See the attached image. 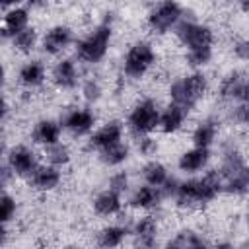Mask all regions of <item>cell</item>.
Listing matches in <instances>:
<instances>
[{
	"label": "cell",
	"instance_id": "2e32d148",
	"mask_svg": "<svg viewBox=\"0 0 249 249\" xmlns=\"http://www.w3.org/2000/svg\"><path fill=\"white\" fill-rule=\"evenodd\" d=\"M187 115H189L187 109H183V107H179V105H175V103H169V105L160 113V126H158V128H160L163 134H173V132H177V130L183 126Z\"/></svg>",
	"mask_w": 249,
	"mask_h": 249
},
{
	"label": "cell",
	"instance_id": "cb8c5ba5",
	"mask_svg": "<svg viewBox=\"0 0 249 249\" xmlns=\"http://www.w3.org/2000/svg\"><path fill=\"white\" fill-rule=\"evenodd\" d=\"M18 78H19V82L25 88H37V86H41L45 82V66H43V62H39V60L25 62L19 68Z\"/></svg>",
	"mask_w": 249,
	"mask_h": 249
},
{
	"label": "cell",
	"instance_id": "7402d4cb",
	"mask_svg": "<svg viewBox=\"0 0 249 249\" xmlns=\"http://www.w3.org/2000/svg\"><path fill=\"white\" fill-rule=\"evenodd\" d=\"M245 80H247V78H245L241 72H237V70L228 72V74L222 78V82H220V97H222V99H228V101L239 99Z\"/></svg>",
	"mask_w": 249,
	"mask_h": 249
},
{
	"label": "cell",
	"instance_id": "74e56055",
	"mask_svg": "<svg viewBox=\"0 0 249 249\" xmlns=\"http://www.w3.org/2000/svg\"><path fill=\"white\" fill-rule=\"evenodd\" d=\"M210 249H235L231 243H228V241H220V243H216V245H212Z\"/></svg>",
	"mask_w": 249,
	"mask_h": 249
},
{
	"label": "cell",
	"instance_id": "ab89813d",
	"mask_svg": "<svg viewBox=\"0 0 249 249\" xmlns=\"http://www.w3.org/2000/svg\"><path fill=\"white\" fill-rule=\"evenodd\" d=\"M235 249H249V239H245L243 243H239V245H237Z\"/></svg>",
	"mask_w": 249,
	"mask_h": 249
},
{
	"label": "cell",
	"instance_id": "484cf974",
	"mask_svg": "<svg viewBox=\"0 0 249 249\" xmlns=\"http://www.w3.org/2000/svg\"><path fill=\"white\" fill-rule=\"evenodd\" d=\"M224 191L230 195H245L249 191V165L224 179Z\"/></svg>",
	"mask_w": 249,
	"mask_h": 249
},
{
	"label": "cell",
	"instance_id": "e575fe53",
	"mask_svg": "<svg viewBox=\"0 0 249 249\" xmlns=\"http://www.w3.org/2000/svg\"><path fill=\"white\" fill-rule=\"evenodd\" d=\"M233 54L241 60H249V39H241L233 45Z\"/></svg>",
	"mask_w": 249,
	"mask_h": 249
},
{
	"label": "cell",
	"instance_id": "f546056e",
	"mask_svg": "<svg viewBox=\"0 0 249 249\" xmlns=\"http://www.w3.org/2000/svg\"><path fill=\"white\" fill-rule=\"evenodd\" d=\"M16 198L10 196L8 193L2 195V200H0V216H2V224L6 226L14 216H16Z\"/></svg>",
	"mask_w": 249,
	"mask_h": 249
},
{
	"label": "cell",
	"instance_id": "9a60e30c",
	"mask_svg": "<svg viewBox=\"0 0 249 249\" xmlns=\"http://www.w3.org/2000/svg\"><path fill=\"white\" fill-rule=\"evenodd\" d=\"M53 82L60 88V89H74L80 82L78 78V68L74 64V60L70 58H62L54 64L53 68Z\"/></svg>",
	"mask_w": 249,
	"mask_h": 249
},
{
	"label": "cell",
	"instance_id": "7c38bea8",
	"mask_svg": "<svg viewBox=\"0 0 249 249\" xmlns=\"http://www.w3.org/2000/svg\"><path fill=\"white\" fill-rule=\"evenodd\" d=\"M72 43V29L68 25H53L51 29H47V33L43 35L41 47L45 53L49 54H58L62 53L68 45Z\"/></svg>",
	"mask_w": 249,
	"mask_h": 249
},
{
	"label": "cell",
	"instance_id": "b9f144b4",
	"mask_svg": "<svg viewBox=\"0 0 249 249\" xmlns=\"http://www.w3.org/2000/svg\"><path fill=\"white\" fill-rule=\"evenodd\" d=\"M247 218H249V214H247Z\"/></svg>",
	"mask_w": 249,
	"mask_h": 249
},
{
	"label": "cell",
	"instance_id": "ba28073f",
	"mask_svg": "<svg viewBox=\"0 0 249 249\" xmlns=\"http://www.w3.org/2000/svg\"><path fill=\"white\" fill-rule=\"evenodd\" d=\"M6 165L14 171V175H19V177H29L37 167V156L31 148L27 146H14L10 152H8V160H6Z\"/></svg>",
	"mask_w": 249,
	"mask_h": 249
},
{
	"label": "cell",
	"instance_id": "30bf717a",
	"mask_svg": "<svg viewBox=\"0 0 249 249\" xmlns=\"http://www.w3.org/2000/svg\"><path fill=\"white\" fill-rule=\"evenodd\" d=\"M68 132H72L74 136H84L88 132H91L93 124H95V117L91 111L88 109H72L62 117L60 123Z\"/></svg>",
	"mask_w": 249,
	"mask_h": 249
},
{
	"label": "cell",
	"instance_id": "277c9868",
	"mask_svg": "<svg viewBox=\"0 0 249 249\" xmlns=\"http://www.w3.org/2000/svg\"><path fill=\"white\" fill-rule=\"evenodd\" d=\"M156 51L152 47V43L148 41H136L128 47L124 58H123V72L132 78L138 80L142 78L154 64H156Z\"/></svg>",
	"mask_w": 249,
	"mask_h": 249
},
{
	"label": "cell",
	"instance_id": "603a6c76",
	"mask_svg": "<svg viewBox=\"0 0 249 249\" xmlns=\"http://www.w3.org/2000/svg\"><path fill=\"white\" fill-rule=\"evenodd\" d=\"M142 177H144V183L150 185V187H158L161 189L167 181H169V173H167V167L158 161V160H150L148 163H144L142 167Z\"/></svg>",
	"mask_w": 249,
	"mask_h": 249
},
{
	"label": "cell",
	"instance_id": "60d3db41",
	"mask_svg": "<svg viewBox=\"0 0 249 249\" xmlns=\"http://www.w3.org/2000/svg\"><path fill=\"white\" fill-rule=\"evenodd\" d=\"M64 249H84V247H80V245H66Z\"/></svg>",
	"mask_w": 249,
	"mask_h": 249
},
{
	"label": "cell",
	"instance_id": "1f68e13d",
	"mask_svg": "<svg viewBox=\"0 0 249 249\" xmlns=\"http://www.w3.org/2000/svg\"><path fill=\"white\" fill-rule=\"evenodd\" d=\"M109 189L111 191H115V193H124L126 189H128V175H126V171H117V173H113L111 177H109Z\"/></svg>",
	"mask_w": 249,
	"mask_h": 249
},
{
	"label": "cell",
	"instance_id": "3957f363",
	"mask_svg": "<svg viewBox=\"0 0 249 249\" xmlns=\"http://www.w3.org/2000/svg\"><path fill=\"white\" fill-rule=\"evenodd\" d=\"M111 35H113L111 19H105L91 33H88L82 41H78V45H76L78 58L88 64H95L99 60H103L109 51V45H111Z\"/></svg>",
	"mask_w": 249,
	"mask_h": 249
},
{
	"label": "cell",
	"instance_id": "8992f818",
	"mask_svg": "<svg viewBox=\"0 0 249 249\" xmlns=\"http://www.w3.org/2000/svg\"><path fill=\"white\" fill-rule=\"evenodd\" d=\"M175 35L179 39V43L189 51H198V49H212L214 43V31L198 21H187L181 19L179 25L175 27Z\"/></svg>",
	"mask_w": 249,
	"mask_h": 249
},
{
	"label": "cell",
	"instance_id": "52a82bcc",
	"mask_svg": "<svg viewBox=\"0 0 249 249\" xmlns=\"http://www.w3.org/2000/svg\"><path fill=\"white\" fill-rule=\"evenodd\" d=\"M183 16V8L177 2H160L156 4L146 18V23L150 27V31L163 35L167 33L171 27H177Z\"/></svg>",
	"mask_w": 249,
	"mask_h": 249
},
{
	"label": "cell",
	"instance_id": "5b68a950",
	"mask_svg": "<svg viewBox=\"0 0 249 249\" xmlns=\"http://www.w3.org/2000/svg\"><path fill=\"white\" fill-rule=\"evenodd\" d=\"M160 126V109L154 99H142L138 101L130 115H128V128L138 138L148 136Z\"/></svg>",
	"mask_w": 249,
	"mask_h": 249
},
{
	"label": "cell",
	"instance_id": "f1b7e54d",
	"mask_svg": "<svg viewBox=\"0 0 249 249\" xmlns=\"http://www.w3.org/2000/svg\"><path fill=\"white\" fill-rule=\"evenodd\" d=\"M12 43H14V49L16 51H19V53H31L35 49V45H37V31L33 27H27L21 33H18L12 39Z\"/></svg>",
	"mask_w": 249,
	"mask_h": 249
},
{
	"label": "cell",
	"instance_id": "836d02e7",
	"mask_svg": "<svg viewBox=\"0 0 249 249\" xmlns=\"http://www.w3.org/2000/svg\"><path fill=\"white\" fill-rule=\"evenodd\" d=\"M138 152L142 154V156H154L156 152H158V142L152 138V136H142L140 140H138Z\"/></svg>",
	"mask_w": 249,
	"mask_h": 249
},
{
	"label": "cell",
	"instance_id": "4fadbf2b",
	"mask_svg": "<svg viewBox=\"0 0 249 249\" xmlns=\"http://www.w3.org/2000/svg\"><path fill=\"white\" fill-rule=\"evenodd\" d=\"M27 27H29V12H27V8L14 6L4 14V21H2V35L4 37H12L14 39L18 33H21Z\"/></svg>",
	"mask_w": 249,
	"mask_h": 249
},
{
	"label": "cell",
	"instance_id": "e0dca14e",
	"mask_svg": "<svg viewBox=\"0 0 249 249\" xmlns=\"http://www.w3.org/2000/svg\"><path fill=\"white\" fill-rule=\"evenodd\" d=\"M60 130H62L60 123H56L53 119H41L33 128V140L45 148L58 144L60 142Z\"/></svg>",
	"mask_w": 249,
	"mask_h": 249
},
{
	"label": "cell",
	"instance_id": "d6986e66",
	"mask_svg": "<svg viewBox=\"0 0 249 249\" xmlns=\"http://www.w3.org/2000/svg\"><path fill=\"white\" fill-rule=\"evenodd\" d=\"M163 196V191L158 189V187H150V185H142L138 187L132 196H130V206L132 208H140V210H150V208H156L160 204Z\"/></svg>",
	"mask_w": 249,
	"mask_h": 249
},
{
	"label": "cell",
	"instance_id": "44dd1931",
	"mask_svg": "<svg viewBox=\"0 0 249 249\" xmlns=\"http://www.w3.org/2000/svg\"><path fill=\"white\" fill-rule=\"evenodd\" d=\"M218 136V123L214 119H204L202 123H198L193 130V144L196 148H208L212 146V142Z\"/></svg>",
	"mask_w": 249,
	"mask_h": 249
},
{
	"label": "cell",
	"instance_id": "9c48e42d",
	"mask_svg": "<svg viewBox=\"0 0 249 249\" xmlns=\"http://www.w3.org/2000/svg\"><path fill=\"white\" fill-rule=\"evenodd\" d=\"M134 249H156L158 245V222L154 216H142L132 228Z\"/></svg>",
	"mask_w": 249,
	"mask_h": 249
},
{
	"label": "cell",
	"instance_id": "d4e9b609",
	"mask_svg": "<svg viewBox=\"0 0 249 249\" xmlns=\"http://www.w3.org/2000/svg\"><path fill=\"white\" fill-rule=\"evenodd\" d=\"M126 233H128V230H126L124 226H117V224L105 226V228L97 233V245H99L101 249H117V247H121V243L124 241Z\"/></svg>",
	"mask_w": 249,
	"mask_h": 249
},
{
	"label": "cell",
	"instance_id": "d6a6232c",
	"mask_svg": "<svg viewBox=\"0 0 249 249\" xmlns=\"http://www.w3.org/2000/svg\"><path fill=\"white\" fill-rule=\"evenodd\" d=\"M82 95L88 99V101H97L101 97V86L95 82V80H88L84 86H82Z\"/></svg>",
	"mask_w": 249,
	"mask_h": 249
},
{
	"label": "cell",
	"instance_id": "5bb4252c",
	"mask_svg": "<svg viewBox=\"0 0 249 249\" xmlns=\"http://www.w3.org/2000/svg\"><path fill=\"white\" fill-rule=\"evenodd\" d=\"M27 179H29L31 187L37 189V191H53V189L58 187L62 175H60L58 167L49 165V163H43V165H39Z\"/></svg>",
	"mask_w": 249,
	"mask_h": 249
},
{
	"label": "cell",
	"instance_id": "d590c367",
	"mask_svg": "<svg viewBox=\"0 0 249 249\" xmlns=\"http://www.w3.org/2000/svg\"><path fill=\"white\" fill-rule=\"evenodd\" d=\"M233 117H235L237 123H241V124H249V107H247V105H239V107L235 109Z\"/></svg>",
	"mask_w": 249,
	"mask_h": 249
},
{
	"label": "cell",
	"instance_id": "ffe728a7",
	"mask_svg": "<svg viewBox=\"0 0 249 249\" xmlns=\"http://www.w3.org/2000/svg\"><path fill=\"white\" fill-rule=\"evenodd\" d=\"M121 208H123V198L119 193H115L111 189L101 191L93 198V210L99 216H115L121 212Z\"/></svg>",
	"mask_w": 249,
	"mask_h": 249
},
{
	"label": "cell",
	"instance_id": "8fae6325",
	"mask_svg": "<svg viewBox=\"0 0 249 249\" xmlns=\"http://www.w3.org/2000/svg\"><path fill=\"white\" fill-rule=\"evenodd\" d=\"M123 142V124L119 121H109L103 126H99L91 136H89V144L95 150H107L115 144Z\"/></svg>",
	"mask_w": 249,
	"mask_h": 249
},
{
	"label": "cell",
	"instance_id": "4316f807",
	"mask_svg": "<svg viewBox=\"0 0 249 249\" xmlns=\"http://www.w3.org/2000/svg\"><path fill=\"white\" fill-rule=\"evenodd\" d=\"M128 154H130L128 146H126L124 142H119V144H115V146H111V148H107V150H101V152H99V160H101L105 165L115 167V165L124 163V161L128 160Z\"/></svg>",
	"mask_w": 249,
	"mask_h": 249
},
{
	"label": "cell",
	"instance_id": "ac0fdd59",
	"mask_svg": "<svg viewBox=\"0 0 249 249\" xmlns=\"http://www.w3.org/2000/svg\"><path fill=\"white\" fill-rule=\"evenodd\" d=\"M208 160H210V150L208 148H196L195 146V148H191V150H187V152L181 154L177 165L185 173H196V171H200L208 163Z\"/></svg>",
	"mask_w": 249,
	"mask_h": 249
},
{
	"label": "cell",
	"instance_id": "f35d334b",
	"mask_svg": "<svg viewBox=\"0 0 249 249\" xmlns=\"http://www.w3.org/2000/svg\"><path fill=\"white\" fill-rule=\"evenodd\" d=\"M239 8H241L245 14H249V2H241V4H239Z\"/></svg>",
	"mask_w": 249,
	"mask_h": 249
},
{
	"label": "cell",
	"instance_id": "83f0119b",
	"mask_svg": "<svg viewBox=\"0 0 249 249\" xmlns=\"http://www.w3.org/2000/svg\"><path fill=\"white\" fill-rule=\"evenodd\" d=\"M45 160L49 165H54V167H62L70 161V150L66 144L58 142V144H53V146H47L45 148Z\"/></svg>",
	"mask_w": 249,
	"mask_h": 249
},
{
	"label": "cell",
	"instance_id": "8d00e7d4",
	"mask_svg": "<svg viewBox=\"0 0 249 249\" xmlns=\"http://www.w3.org/2000/svg\"><path fill=\"white\" fill-rule=\"evenodd\" d=\"M237 101H241V105H247V107H249V78L245 80L243 89H241V95H239V99H237Z\"/></svg>",
	"mask_w": 249,
	"mask_h": 249
},
{
	"label": "cell",
	"instance_id": "7a4b0ae2",
	"mask_svg": "<svg viewBox=\"0 0 249 249\" xmlns=\"http://www.w3.org/2000/svg\"><path fill=\"white\" fill-rule=\"evenodd\" d=\"M206 88H208V82H206V76L202 72H193L189 76H183L169 86L171 103L191 111L204 97Z\"/></svg>",
	"mask_w": 249,
	"mask_h": 249
},
{
	"label": "cell",
	"instance_id": "4dcf8cb0",
	"mask_svg": "<svg viewBox=\"0 0 249 249\" xmlns=\"http://www.w3.org/2000/svg\"><path fill=\"white\" fill-rule=\"evenodd\" d=\"M212 58V49H198V51H189L187 60L191 66H204Z\"/></svg>",
	"mask_w": 249,
	"mask_h": 249
},
{
	"label": "cell",
	"instance_id": "6da1fadb",
	"mask_svg": "<svg viewBox=\"0 0 249 249\" xmlns=\"http://www.w3.org/2000/svg\"><path fill=\"white\" fill-rule=\"evenodd\" d=\"M222 191H224V181L220 171H208L198 179L179 181L173 196L179 206H196L214 200Z\"/></svg>",
	"mask_w": 249,
	"mask_h": 249
}]
</instances>
